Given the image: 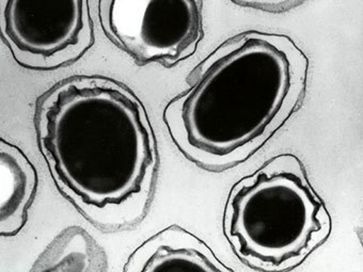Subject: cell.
Returning a JSON list of instances; mask_svg holds the SVG:
<instances>
[{"mask_svg": "<svg viewBox=\"0 0 363 272\" xmlns=\"http://www.w3.org/2000/svg\"><path fill=\"white\" fill-rule=\"evenodd\" d=\"M38 172L24 152L0 139V236L14 237L27 222Z\"/></svg>", "mask_w": 363, "mask_h": 272, "instance_id": "52a82bcc", "label": "cell"}, {"mask_svg": "<svg viewBox=\"0 0 363 272\" xmlns=\"http://www.w3.org/2000/svg\"><path fill=\"white\" fill-rule=\"evenodd\" d=\"M199 0H102L105 35L138 65L171 69L193 56L203 39Z\"/></svg>", "mask_w": 363, "mask_h": 272, "instance_id": "277c9868", "label": "cell"}, {"mask_svg": "<svg viewBox=\"0 0 363 272\" xmlns=\"http://www.w3.org/2000/svg\"><path fill=\"white\" fill-rule=\"evenodd\" d=\"M308 74L309 59L290 37L245 31L195 67L162 120L187 160L223 172L252 157L294 115Z\"/></svg>", "mask_w": 363, "mask_h": 272, "instance_id": "7a4b0ae2", "label": "cell"}, {"mask_svg": "<svg viewBox=\"0 0 363 272\" xmlns=\"http://www.w3.org/2000/svg\"><path fill=\"white\" fill-rule=\"evenodd\" d=\"M106 253L86 230L72 225L61 231L39 255L30 271L104 272Z\"/></svg>", "mask_w": 363, "mask_h": 272, "instance_id": "ba28073f", "label": "cell"}, {"mask_svg": "<svg viewBox=\"0 0 363 272\" xmlns=\"http://www.w3.org/2000/svg\"><path fill=\"white\" fill-rule=\"evenodd\" d=\"M0 33L14 60L37 71L72 64L94 43L86 0H1Z\"/></svg>", "mask_w": 363, "mask_h": 272, "instance_id": "5b68a950", "label": "cell"}, {"mask_svg": "<svg viewBox=\"0 0 363 272\" xmlns=\"http://www.w3.org/2000/svg\"><path fill=\"white\" fill-rule=\"evenodd\" d=\"M38 144L61 195L104 232L145 218L158 170L149 115L130 88L99 75L73 76L35 104Z\"/></svg>", "mask_w": 363, "mask_h": 272, "instance_id": "6da1fadb", "label": "cell"}, {"mask_svg": "<svg viewBox=\"0 0 363 272\" xmlns=\"http://www.w3.org/2000/svg\"><path fill=\"white\" fill-rule=\"evenodd\" d=\"M223 227L245 265L282 272L298 267L320 248L333 222L303 162L286 153L270 158L232 187Z\"/></svg>", "mask_w": 363, "mask_h": 272, "instance_id": "3957f363", "label": "cell"}, {"mask_svg": "<svg viewBox=\"0 0 363 272\" xmlns=\"http://www.w3.org/2000/svg\"><path fill=\"white\" fill-rule=\"evenodd\" d=\"M202 270L234 272L195 234L177 225L151 236L126 261L124 272Z\"/></svg>", "mask_w": 363, "mask_h": 272, "instance_id": "8992f818", "label": "cell"}]
</instances>
